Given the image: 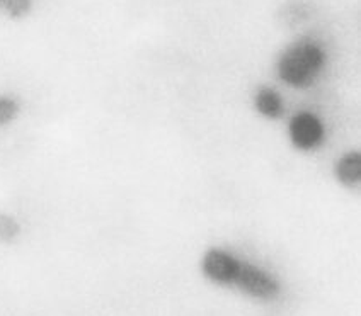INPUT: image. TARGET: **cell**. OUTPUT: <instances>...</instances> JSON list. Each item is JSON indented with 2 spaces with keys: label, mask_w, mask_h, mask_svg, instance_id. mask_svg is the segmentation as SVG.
<instances>
[{
  "label": "cell",
  "mask_w": 361,
  "mask_h": 316,
  "mask_svg": "<svg viewBox=\"0 0 361 316\" xmlns=\"http://www.w3.org/2000/svg\"><path fill=\"white\" fill-rule=\"evenodd\" d=\"M329 67V51L321 41L298 38L285 46L274 61V75L281 87L295 92L314 89Z\"/></svg>",
  "instance_id": "obj_1"
},
{
  "label": "cell",
  "mask_w": 361,
  "mask_h": 316,
  "mask_svg": "<svg viewBox=\"0 0 361 316\" xmlns=\"http://www.w3.org/2000/svg\"><path fill=\"white\" fill-rule=\"evenodd\" d=\"M286 143L295 153L312 157L327 146L331 138L329 125L315 109H297L285 119Z\"/></svg>",
  "instance_id": "obj_2"
},
{
  "label": "cell",
  "mask_w": 361,
  "mask_h": 316,
  "mask_svg": "<svg viewBox=\"0 0 361 316\" xmlns=\"http://www.w3.org/2000/svg\"><path fill=\"white\" fill-rule=\"evenodd\" d=\"M242 258L225 247H210L201 257V272L207 281L216 286H233Z\"/></svg>",
  "instance_id": "obj_3"
},
{
  "label": "cell",
  "mask_w": 361,
  "mask_h": 316,
  "mask_svg": "<svg viewBox=\"0 0 361 316\" xmlns=\"http://www.w3.org/2000/svg\"><path fill=\"white\" fill-rule=\"evenodd\" d=\"M233 286L244 291L247 296L261 301H269L280 294V282L276 281L268 270L261 269L247 260H240L239 272H237Z\"/></svg>",
  "instance_id": "obj_4"
},
{
  "label": "cell",
  "mask_w": 361,
  "mask_h": 316,
  "mask_svg": "<svg viewBox=\"0 0 361 316\" xmlns=\"http://www.w3.org/2000/svg\"><path fill=\"white\" fill-rule=\"evenodd\" d=\"M251 109L261 121L281 122L290 114V106L285 94L278 85L259 84L251 94Z\"/></svg>",
  "instance_id": "obj_5"
},
{
  "label": "cell",
  "mask_w": 361,
  "mask_h": 316,
  "mask_svg": "<svg viewBox=\"0 0 361 316\" xmlns=\"http://www.w3.org/2000/svg\"><path fill=\"white\" fill-rule=\"evenodd\" d=\"M332 180L348 192H356L361 187V150L348 148L341 151L332 163Z\"/></svg>",
  "instance_id": "obj_6"
},
{
  "label": "cell",
  "mask_w": 361,
  "mask_h": 316,
  "mask_svg": "<svg viewBox=\"0 0 361 316\" xmlns=\"http://www.w3.org/2000/svg\"><path fill=\"white\" fill-rule=\"evenodd\" d=\"M24 114V102L18 94L0 92V133L14 128Z\"/></svg>",
  "instance_id": "obj_7"
},
{
  "label": "cell",
  "mask_w": 361,
  "mask_h": 316,
  "mask_svg": "<svg viewBox=\"0 0 361 316\" xmlns=\"http://www.w3.org/2000/svg\"><path fill=\"white\" fill-rule=\"evenodd\" d=\"M24 235V223L16 213L0 208V245H14Z\"/></svg>",
  "instance_id": "obj_8"
},
{
  "label": "cell",
  "mask_w": 361,
  "mask_h": 316,
  "mask_svg": "<svg viewBox=\"0 0 361 316\" xmlns=\"http://www.w3.org/2000/svg\"><path fill=\"white\" fill-rule=\"evenodd\" d=\"M35 9V0H0V11L11 20H23Z\"/></svg>",
  "instance_id": "obj_9"
}]
</instances>
